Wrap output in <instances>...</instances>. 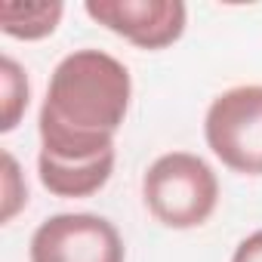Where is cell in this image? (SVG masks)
<instances>
[{
    "mask_svg": "<svg viewBox=\"0 0 262 262\" xmlns=\"http://www.w3.org/2000/svg\"><path fill=\"white\" fill-rule=\"evenodd\" d=\"M31 262H126L114 222L96 213H56L43 219L28 244Z\"/></svg>",
    "mask_w": 262,
    "mask_h": 262,
    "instance_id": "277c9868",
    "label": "cell"
},
{
    "mask_svg": "<svg viewBox=\"0 0 262 262\" xmlns=\"http://www.w3.org/2000/svg\"><path fill=\"white\" fill-rule=\"evenodd\" d=\"M231 262H262V228L253 231V234H247V237L234 247Z\"/></svg>",
    "mask_w": 262,
    "mask_h": 262,
    "instance_id": "9c48e42d",
    "label": "cell"
},
{
    "mask_svg": "<svg viewBox=\"0 0 262 262\" xmlns=\"http://www.w3.org/2000/svg\"><path fill=\"white\" fill-rule=\"evenodd\" d=\"M28 204V185H25V176L16 164V158L10 151H4V222H10L22 207Z\"/></svg>",
    "mask_w": 262,
    "mask_h": 262,
    "instance_id": "ba28073f",
    "label": "cell"
},
{
    "mask_svg": "<svg viewBox=\"0 0 262 262\" xmlns=\"http://www.w3.org/2000/svg\"><path fill=\"white\" fill-rule=\"evenodd\" d=\"M204 139L231 173L262 176V83L219 93L204 114Z\"/></svg>",
    "mask_w": 262,
    "mask_h": 262,
    "instance_id": "3957f363",
    "label": "cell"
},
{
    "mask_svg": "<svg viewBox=\"0 0 262 262\" xmlns=\"http://www.w3.org/2000/svg\"><path fill=\"white\" fill-rule=\"evenodd\" d=\"M62 13H65V4H59V0H43V4L7 0L0 7V31L16 40H43L59 28Z\"/></svg>",
    "mask_w": 262,
    "mask_h": 262,
    "instance_id": "8992f818",
    "label": "cell"
},
{
    "mask_svg": "<svg viewBox=\"0 0 262 262\" xmlns=\"http://www.w3.org/2000/svg\"><path fill=\"white\" fill-rule=\"evenodd\" d=\"M83 13L139 50H167L185 34L182 0H86Z\"/></svg>",
    "mask_w": 262,
    "mask_h": 262,
    "instance_id": "5b68a950",
    "label": "cell"
},
{
    "mask_svg": "<svg viewBox=\"0 0 262 262\" xmlns=\"http://www.w3.org/2000/svg\"><path fill=\"white\" fill-rule=\"evenodd\" d=\"M142 201L161 225L188 231L216 213L219 179L204 158L191 151H167L145 170Z\"/></svg>",
    "mask_w": 262,
    "mask_h": 262,
    "instance_id": "7a4b0ae2",
    "label": "cell"
},
{
    "mask_svg": "<svg viewBox=\"0 0 262 262\" xmlns=\"http://www.w3.org/2000/svg\"><path fill=\"white\" fill-rule=\"evenodd\" d=\"M0 90H4V102H0V133H13L22 120V114H25V108H28V99H31L28 74L13 56L0 59Z\"/></svg>",
    "mask_w": 262,
    "mask_h": 262,
    "instance_id": "52a82bcc",
    "label": "cell"
},
{
    "mask_svg": "<svg viewBox=\"0 0 262 262\" xmlns=\"http://www.w3.org/2000/svg\"><path fill=\"white\" fill-rule=\"evenodd\" d=\"M129 99V68L105 50H74L53 68L37 114V176L50 194L77 201L108 185Z\"/></svg>",
    "mask_w": 262,
    "mask_h": 262,
    "instance_id": "6da1fadb",
    "label": "cell"
}]
</instances>
